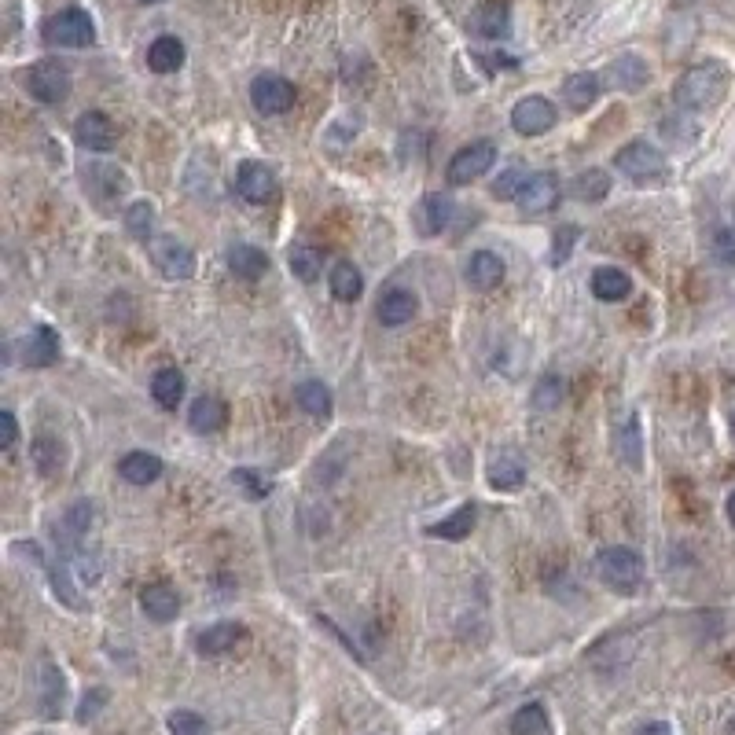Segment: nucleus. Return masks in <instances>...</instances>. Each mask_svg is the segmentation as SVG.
Returning a JSON list of instances; mask_svg holds the SVG:
<instances>
[{"mask_svg":"<svg viewBox=\"0 0 735 735\" xmlns=\"http://www.w3.org/2000/svg\"><path fill=\"white\" fill-rule=\"evenodd\" d=\"M728 96V67L724 63H699V67L684 70V78L673 89L680 111H710Z\"/></svg>","mask_w":735,"mask_h":735,"instance_id":"nucleus-1","label":"nucleus"},{"mask_svg":"<svg viewBox=\"0 0 735 735\" xmlns=\"http://www.w3.org/2000/svg\"><path fill=\"white\" fill-rule=\"evenodd\" d=\"M596 570H600L603 585L611 592H622V596H633L636 588L644 585V559H640V552L625 548V544L603 548L600 559H596Z\"/></svg>","mask_w":735,"mask_h":735,"instance_id":"nucleus-2","label":"nucleus"},{"mask_svg":"<svg viewBox=\"0 0 735 735\" xmlns=\"http://www.w3.org/2000/svg\"><path fill=\"white\" fill-rule=\"evenodd\" d=\"M23 89L45 107H59L70 96V70L56 59H41L23 74Z\"/></svg>","mask_w":735,"mask_h":735,"instance_id":"nucleus-3","label":"nucleus"},{"mask_svg":"<svg viewBox=\"0 0 735 735\" xmlns=\"http://www.w3.org/2000/svg\"><path fill=\"white\" fill-rule=\"evenodd\" d=\"M41 37H45L52 48H89L96 41V26H92L89 12L81 8H67V12L52 15L41 26Z\"/></svg>","mask_w":735,"mask_h":735,"instance_id":"nucleus-4","label":"nucleus"},{"mask_svg":"<svg viewBox=\"0 0 735 735\" xmlns=\"http://www.w3.org/2000/svg\"><path fill=\"white\" fill-rule=\"evenodd\" d=\"M614 166H618L633 184H658L666 177V155H662L655 144H647V140L625 144L622 151H618Z\"/></svg>","mask_w":735,"mask_h":735,"instance_id":"nucleus-5","label":"nucleus"},{"mask_svg":"<svg viewBox=\"0 0 735 735\" xmlns=\"http://www.w3.org/2000/svg\"><path fill=\"white\" fill-rule=\"evenodd\" d=\"M489 166H497V144L493 140H475V144L460 147L453 159H449V184L453 188H464V184H475Z\"/></svg>","mask_w":735,"mask_h":735,"instance_id":"nucleus-6","label":"nucleus"},{"mask_svg":"<svg viewBox=\"0 0 735 735\" xmlns=\"http://www.w3.org/2000/svg\"><path fill=\"white\" fill-rule=\"evenodd\" d=\"M250 100L261 114H283L294 107V85L280 74H258L250 81Z\"/></svg>","mask_w":735,"mask_h":735,"instance_id":"nucleus-7","label":"nucleus"},{"mask_svg":"<svg viewBox=\"0 0 735 735\" xmlns=\"http://www.w3.org/2000/svg\"><path fill=\"white\" fill-rule=\"evenodd\" d=\"M151 261H155L162 276H170V280H188L195 272V254L184 247L181 239H173V236L151 239Z\"/></svg>","mask_w":735,"mask_h":735,"instance_id":"nucleus-8","label":"nucleus"},{"mask_svg":"<svg viewBox=\"0 0 735 735\" xmlns=\"http://www.w3.org/2000/svg\"><path fill=\"white\" fill-rule=\"evenodd\" d=\"M555 107L544 96H526V100H519L515 107H511V125H515V133L522 136H541L548 133L555 125Z\"/></svg>","mask_w":735,"mask_h":735,"instance_id":"nucleus-9","label":"nucleus"},{"mask_svg":"<svg viewBox=\"0 0 735 735\" xmlns=\"http://www.w3.org/2000/svg\"><path fill=\"white\" fill-rule=\"evenodd\" d=\"M236 188L247 203H269L280 192V181L265 162H243L236 173Z\"/></svg>","mask_w":735,"mask_h":735,"instance_id":"nucleus-10","label":"nucleus"},{"mask_svg":"<svg viewBox=\"0 0 735 735\" xmlns=\"http://www.w3.org/2000/svg\"><path fill=\"white\" fill-rule=\"evenodd\" d=\"M515 203H519V210L526 217L548 214V210L559 203V181H555L552 173H530V181L522 184V192Z\"/></svg>","mask_w":735,"mask_h":735,"instance_id":"nucleus-11","label":"nucleus"},{"mask_svg":"<svg viewBox=\"0 0 735 735\" xmlns=\"http://www.w3.org/2000/svg\"><path fill=\"white\" fill-rule=\"evenodd\" d=\"M247 640V625H239V622H217L210 625V629H203V633L195 636V651L199 655H228V651H236L239 644Z\"/></svg>","mask_w":735,"mask_h":735,"instance_id":"nucleus-12","label":"nucleus"},{"mask_svg":"<svg viewBox=\"0 0 735 735\" xmlns=\"http://www.w3.org/2000/svg\"><path fill=\"white\" fill-rule=\"evenodd\" d=\"M74 136H78L81 147H89V151H111L118 144V129L111 125V118L100 111H85L74 122Z\"/></svg>","mask_w":735,"mask_h":735,"instance_id":"nucleus-13","label":"nucleus"},{"mask_svg":"<svg viewBox=\"0 0 735 735\" xmlns=\"http://www.w3.org/2000/svg\"><path fill=\"white\" fill-rule=\"evenodd\" d=\"M453 214H456L453 195L430 192V195H423V203L416 206V225L423 236H438V232H445V225L453 221Z\"/></svg>","mask_w":735,"mask_h":735,"instance_id":"nucleus-14","label":"nucleus"},{"mask_svg":"<svg viewBox=\"0 0 735 735\" xmlns=\"http://www.w3.org/2000/svg\"><path fill=\"white\" fill-rule=\"evenodd\" d=\"M375 313H379V320H383L386 328H401V324H408L419 313V302L416 294L405 291V287H390V291L379 294Z\"/></svg>","mask_w":735,"mask_h":735,"instance_id":"nucleus-15","label":"nucleus"},{"mask_svg":"<svg viewBox=\"0 0 735 735\" xmlns=\"http://www.w3.org/2000/svg\"><path fill=\"white\" fill-rule=\"evenodd\" d=\"M140 607H144V614L151 622L166 625L181 614V596H177V588L159 581V585H147L144 592H140Z\"/></svg>","mask_w":735,"mask_h":735,"instance_id":"nucleus-16","label":"nucleus"},{"mask_svg":"<svg viewBox=\"0 0 735 735\" xmlns=\"http://www.w3.org/2000/svg\"><path fill=\"white\" fill-rule=\"evenodd\" d=\"M228 423V408L221 397L214 394H203L199 401H192V408H188V427L195 430V434H217V430H225Z\"/></svg>","mask_w":735,"mask_h":735,"instance_id":"nucleus-17","label":"nucleus"},{"mask_svg":"<svg viewBox=\"0 0 735 735\" xmlns=\"http://www.w3.org/2000/svg\"><path fill=\"white\" fill-rule=\"evenodd\" d=\"M592 294L600 302H625L633 294V280L618 265H600V269L592 272Z\"/></svg>","mask_w":735,"mask_h":735,"instance_id":"nucleus-18","label":"nucleus"},{"mask_svg":"<svg viewBox=\"0 0 735 735\" xmlns=\"http://www.w3.org/2000/svg\"><path fill=\"white\" fill-rule=\"evenodd\" d=\"M37 691H41V713L45 717H59L63 713V699H67V680H63V673L52 662H41Z\"/></svg>","mask_w":735,"mask_h":735,"instance_id":"nucleus-19","label":"nucleus"},{"mask_svg":"<svg viewBox=\"0 0 735 735\" xmlns=\"http://www.w3.org/2000/svg\"><path fill=\"white\" fill-rule=\"evenodd\" d=\"M467 283L478 287V291H493L497 283H504V261L493 250L471 254V261H467Z\"/></svg>","mask_w":735,"mask_h":735,"instance_id":"nucleus-20","label":"nucleus"},{"mask_svg":"<svg viewBox=\"0 0 735 735\" xmlns=\"http://www.w3.org/2000/svg\"><path fill=\"white\" fill-rule=\"evenodd\" d=\"M118 475L125 478V482H133V486H151L155 478L162 475V460L155 453H125L122 460H118Z\"/></svg>","mask_w":735,"mask_h":735,"instance_id":"nucleus-21","label":"nucleus"},{"mask_svg":"<svg viewBox=\"0 0 735 735\" xmlns=\"http://www.w3.org/2000/svg\"><path fill=\"white\" fill-rule=\"evenodd\" d=\"M228 269L236 272L239 280H261L269 272V254L250 247V243H236V247L228 250Z\"/></svg>","mask_w":735,"mask_h":735,"instance_id":"nucleus-22","label":"nucleus"},{"mask_svg":"<svg viewBox=\"0 0 735 735\" xmlns=\"http://www.w3.org/2000/svg\"><path fill=\"white\" fill-rule=\"evenodd\" d=\"M147 67L155 70V74H173V70H181L184 67V45L173 34L155 37L151 48H147Z\"/></svg>","mask_w":735,"mask_h":735,"instance_id":"nucleus-23","label":"nucleus"},{"mask_svg":"<svg viewBox=\"0 0 735 735\" xmlns=\"http://www.w3.org/2000/svg\"><path fill=\"white\" fill-rule=\"evenodd\" d=\"M471 30H475L478 37H486V41L508 37V30H511L508 8H504V4H482V8L471 15Z\"/></svg>","mask_w":735,"mask_h":735,"instance_id":"nucleus-24","label":"nucleus"},{"mask_svg":"<svg viewBox=\"0 0 735 735\" xmlns=\"http://www.w3.org/2000/svg\"><path fill=\"white\" fill-rule=\"evenodd\" d=\"M600 92H603L600 74H570L563 85V100L574 111H585V107H592V103L600 100Z\"/></svg>","mask_w":735,"mask_h":735,"instance_id":"nucleus-25","label":"nucleus"},{"mask_svg":"<svg viewBox=\"0 0 735 735\" xmlns=\"http://www.w3.org/2000/svg\"><path fill=\"white\" fill-rule=\"evenodd\" d=\"M23 361L30 364V368H52V364L59 361V335L56 331L37 328L34 335H30V342H26Z\"/></svg>","mask_w":735,"mask_h":735,"instance_id":"nucleus-26","label":"nucleus"},{"mask_svg":"<svg viewBox=\"0 0 735 735\" xmlns=\"http://www.w3.org/2000/svg\"><path fill=\"white\" fill-rule=\"evenodd\" d=\"M647 63L640 56H618L611 63V85L614 89H625V92H636L647 85Z\"/></svg>","mask_w":735,"mask_h":735,"instance_id":"nucleus-27","label":"nucleus"},{"mask_svg":"<svg viewBox=\"0 0 735 735\" xmlns=\"http://www.w3.org/2000/svg\"><path fill=\"white\" fill-rule=\"evenodd\" d=\"M526 482V464L519 453H497V460L489 464V486L493 489H519Z\"/></svg>","mask_w":735,"mask_h":735,"instance_id":"nucleus-28","label":"nucleus"},{"mask_svg":"<svg viewBox=\"0 0 735 735\" xmlns=\"http://www.w3.org/2000/svg\"><path fill=\"white\" fill-rule=\"evenodd\" d=\"M331 294H335L339 302H357L364 294V276L353 261H339V265L331 269Z\"/></svg>","mask_w":735,"mask_h":735,"instance_id":"nucleus-29","label":"nucleus"},{"mask_svg":"<svg viewBox=\"0 0 735 735\" xmlns=\"http://www.w3.org/2000/svg\"><path fill=\"white\" fill-rule=\"evenodd\" d=\"M475 504H464V508H456L449 519H441L430 526V537H441V541H464L467 533L475 530Z\"/></svg>","mask_w":735,"mask_h":735,"instance_id":"nucleus-30","label":"nucleus"},{"mask_svg":"<svg viewBox=\"0 0 735 735\" xmlns=\"http://www.w3.org/2000/svg\"><path fill=\"white\" fill-rule=\"evenodd\" d=\"M151 397L162 408H177V401L184 397V375L177 368H159L155 379H151Z\"/></svg>","mask_w":735,"mask_h":735,"instance_id":"nucleus-31","label":"nucleus"},{"mask_svg":"<svg viewBox=\"0 0 735 735\" xmlns=\"http://www.w3.org/2000/svg\"><path fill=\"white\" fill-rule=\"evenodd\" d=\"M30 456H34V467L45 478H52V475H59V471H63V445H59L56 438H48V434H41V438L34 441Z\"/></svg>","mask_w":735,"mask_h":735,"instance_id":"nucleus-32","label":"nucleus"},{"mask_svg":"<svg viewBox=\"0 0 735 735\" xmlns=\"http://www.w3.org/2000/svg\"><path fill=\"white\" fill-rule=\"evenodd\" d=\"M294 401L306 408L309 416H331V390L324 383H302L298 390H294Z\"/></svg>","mask_w":735,"mask_h":735,"instance_id":"nucleus-33","label":"nucleus"},{"mask_svg":"<svg viewBox=\"0 0 735 735\" xmlns=\"http://www.w3.org/2000/svg\"><path fill=\"white\" fill-rule=\"evenodd\" d=\"M511 735H548V713L541 702H530L511 717Z\"/></svg>","mask_w":735,"mask_h":735,"instance_id":"nucleus-34","label":"nucleus"},{"mask_svg":"<svg viewBox=\"0 0 735 735\" xmlns=\"http://www.w3.org/2000/svg\"><path fill=\"white\" fill-rule=\"evenodd\" d=\"M287 261H291V272L302 283H317L320 272H324V258H320V250H313V247H294Z\"/></svg>","mask_w":735,"mask_h":735,"instance_id":"nucleus-35","label":"nucleus"},{"mask_svg":"<svg viewBox=\"0 0 735 735\" xmlns=\"http://www.w3.org/2000/svg\"><path fill=\"white\" fill-rule=\"evenodd\" d=\"M574 195L581 203H600L603 195H611V177L603 170H588L574 181Z\"/></svg>","mask_w":735,"mask_h":735,"instance_id":"nucleus-36","label":"nucleus"},{"mask_svg":"<svg viewBox=\"0 0 735 735\" xmlns=\"http://www.w3.org/2000/svg\"><path fill=\"white\" fill-rule=\"evenodd\" d=\"M618 456H622L633 471L644 464V453H640V419L636 416H629V423L618 430Z\"/></svg>","mask_w":735,"mask_h":735,"instance_id":"nucleus-37","label":"nucleus"},{"mask_svg":"<svg viewBox=\"0 0 735 735\" xmlns=\"http://www.w3.org/2000/svg\"><path fill=\"white\" fill-rule=\"evenodd\" d=\"M125 228H129V236L133 239H151V232H155V210H151V203H133L129 210H125Z\"/></svg>","mask_w":735,"mask_h":735,"instance_id":"nucleus-38","label":"nucleus"},{"mask_svg":"<svg viewBox=\"0 0 735 735\" xmlns=\"http://www.w3.org/2000/svg\"><path fill=\"white\" fill-rule=\"evenodd\" d=\"M710 254L717 265L735 269V225H721L710 239Z\"/></svg>","mask_w":735,"mask_h":735,"instance_id":"nucleus-39","label":"nucleus"},{"mask_svg":"<svg viewBox=\"0 0 735 735\" xmlns=\"http://www.w3.org/2000/svg\"><path fill=\"white\" fill-rule=\"evenodd\" d=\"M526 181H530V173L522 170V166H508V170L493 181V195H497V199H519L522 184Z\"/></svg>","mask_w":735,"mask_h":735,"instance_id":"nucleus-40","label":"nucleus"},{"mask_svg":"<svg viewBox=\"0 0 735 735\" xmlns=\"http://www.w3.org/2000/svg\"><path fill=\"white\" fill-rule=\"evenodd\" d=\"M566 394V383L559 379V375H544L541 383L533 386V405L537 408H555L559 401H563Z\"/></svg>","mask_w":735,"mask_h":735,"instance_id":"nucleus-41","label":"nucleus"},{"mask_svg":"<svg viewBox=\"0 0 735 735\" xmlns=\"http://www.w3.org/2000/svg\"><path fill=\"white\" fill-rule=\"evenodd\" d=\"M170 732L173 735H206V721L203 717H199V713H192V710H177V713H170Z\"/></svg>","mask_w":735,"mask_h":735,"instance_id":"nucleus-42","label":"nucleus"},{"mask_svg":"<svg viewBox=\"0 0 735 735\" xmlns=\"http://www.w3.org/2000/svg\"><path fill=\"white\" fill-rule=\"evenodd\" d=\"M232 486H239L243 493H247L250 500H261L265 493H269V486L261 482L254 471H247V467H239V471H232Z\"/></svg>","mask_w":735,"mask_h":735,"instance_id":"nucleus-43","label":"nucleus"},{"mask_svg":"<svg viewBox=\"0 0 735 735\" xmlns=\"http://www.w3.org/2000/svg\"><path fill=\"white\" fill-rule=\"evenodd\" d=\"M574 243H577V228L574 225L559 228V232H555V243H552V265H566V258H570Z\"/></svg>","mask_w":735,"mask_h":735,"instance_id":"nucleus-44","label":"nucleus"},{"mask_svg":"<svg viewBox=\"0 0 735 735\" xmlns=\"http://www.w3.org/2000/svg\"><path fill=\"white\" fill-rule=\"evenodd\" d=\"M15 438H19V423H15L12 412H0V449H12Z\"/></svg>","mask_w":735,"mask_h":735,"instance_id":"nucleus-45","label":"nucleus"},{"mask_svg":"<svg viewBox=\"0 0 735 735\" xmlns=\"http://www.w3.org/2000/svg\"><path fill=\"white\" fill-rule=\"evenodd\" d=\"M96 702H103V691H92V699H85V702H81L78 721H89L92 713H96Z\"/></svg>","mask_w":735,"mask_h":735,"instance_id":"nucleus-46","label":"nucleus"},{"mask_svg":"<svg viewBox=\"0 0 735 735\" xmlns=\"http://www.w3.org/2000/svg\"><path fill=\"white\" fill-rule=\"evenodd\" d=\"M728 522H732V526H735V493H732V497H728Z\"/></svg>","mask_w":735,"mask_h":735,"instance_id":"nucleus-47","label":"nucleus"},{"mask_svg":"<svg viewBox=\"0 0 735 735\" xmlns=\"http://www.w3.org/2000/svg\"><path fill=\"white\" fill-rule=\"evenodd\" d=\"M732 430H735V416H732Z\"/></svg>","mask_w":735,"mask_h":735,"instance_id":"nucleus-48","label":"nucleus"},{"mask_svg":"<svg viewBox=\"0 0 735 735\" xmlns=\"http://www.w3.org/2000/svg\"><path fill=\"white\" fill-rule=\"evenodd\" d=\"M147 4H155V0H147Z\"/></svg>","mask_w":735,"mask_h":735,"instance_id":"nucleus-49","label":"nucleus"}]
</instances>
